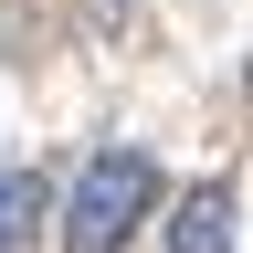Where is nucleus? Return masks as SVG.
Segmentation results:
<instances>
[{"instance_id": "obj_1", "label": "nucleus", "mask_w": 253, "mask_h": 253, "mask_svg": "<svg viewBox=\"0 0 253 253\" xmlns=\"http://www.w3.org/2000/svg\"><path fill=\"white\" fill-rule=\"evenodd\" d=\"M158 211V158L148 148H95L63 190V253H126L137 221Z\"/></svg>"}, {"instance_id": "obj_2", "label": "nucleus", "mask_w": 253, "mask_h": 253, "mask_svg": "<svg viewBox=\"0 0 253 253\" xmlns=\"http://www.w3.org/2000/svg\"><path fill=\"white\" fill-rule=\"evenodd\" d=\"M169 253H232V190H190L169 211Z\"/></svg>"}, {"instance_id": "obj_3", "label": "nucleus", "mask_w": 253, "mask_h": 253, "mask_svg": "<svg viewBox=\"0 0 253 253\" xmlns=\"http://www.w3.org/2000/svg\"><path fill=\"white\" fill-rule=\"evenodd\" d=\"M32 221H42V179H32V169H0V253H21Z\"/></svg>"}]
</instances>
